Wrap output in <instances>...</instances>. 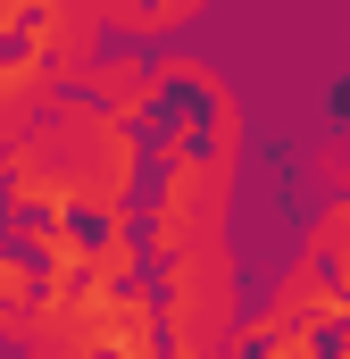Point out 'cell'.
I'll return each mask as SVG.
<instances>
[{
    "label": "cell",
    "instance_id": "2",
    "mask_svg": "<svg viewBox=\"0 0 350 359\" xmlns=\"http://www.w3.org/2000/svg\"><path fill=\"white\" fill-rule=\"evenodd\" d=\"M100 34H108V25H100V0H92V8H76V0H42V8L25 17V59H42V67L67 84L76 67L100 59Z\"/></svg>",
    "mask_w": 350,
    "mask_h": 359
},
{
    "label": "cell",
    "instance_id": "6",
    "mask_svg": "<svg viewBox=\"0 0 350 359\" xmlns=\"http://www.w3.org/2000/svg\"><path fill=\"white\" fill-rule=\"evenodd\" d=\"M309 176L334 184V192H350V142H326V151H309Z\"/></svg>",
    "mask_w": 350,
    "mask_h": 359
},
{
    "label": "cell",
    "instance_id": "1",
    "mask_svg": "<svg viewBox=\"0 0 350 359\" xmlns=\"http://www.w3.org/2000/svg\"><path fill=\"white\" fill-rule=\"evenodd\" d=\"M67 92L92 100L108 126H125V134H134V126H150V117H159V92H167V84L150 76V59H142V50H100L92 67L67 76Z\"/></svg>",
    "mask_w": 350,
    "mask_h": 359
},
{
    "label": "cell",
    "instance_id": "5",
    "mask_svg": "<svg viewBox=\"0 0 350 359\" xmlns=\"http://www.w3.org/2000/svg\"><path fill=\"white\" fill-rule=\"evenodd\" d=\"M34 301H42V284H34V259H8V251H0V343L17 334V318H25Z\"/></svg>",
    "mask_w": 350,
    "mask_h": 359
},
{
    "label": "cell",
    "instance_id": "7",
    "mask_svg": "<svg viewBox=\"0 0 350 359\" xmlns=\"http://www.w3.org/2000/svg\"><path fill=\"white\" fill-rule=\"evenodd\" d=\"M342 359H350V326H342Z\"/></svg>",
    "mask_w": 350,
    "mask_h": 359
},
{
    "label": "cell",
    "instance_id": "3",
    "mask_svg": "<svg viewBox=\"0 0 350 359\" xmlns=\"http://www.w3.org/2000/svg\"><path fill=\"white\" fill-rule=\"evenodd\" d=\"M50 100H59V76H50L42 59H25V50L0 59V134H8V142H25Z\"/></svg>",
    "mask_w": 350,
    "mask_h": 359
},
{
    "label": "cell",
    "instance_id": "4",
    "mask_svg": "<svg viewBox=\"0 0 350 359\" xmlns=\"http://www.w3.org/2000/svg\"><path fill=\"white\" fill-rule=\"evenodd\" d=\"M192 17H200V0H159V8H134V0H100V25H108V34H125V42L175 34V25H192Z\"/></svg>",
    "mask_w": 350,
    "mask_h": 359
}]
</instances>
